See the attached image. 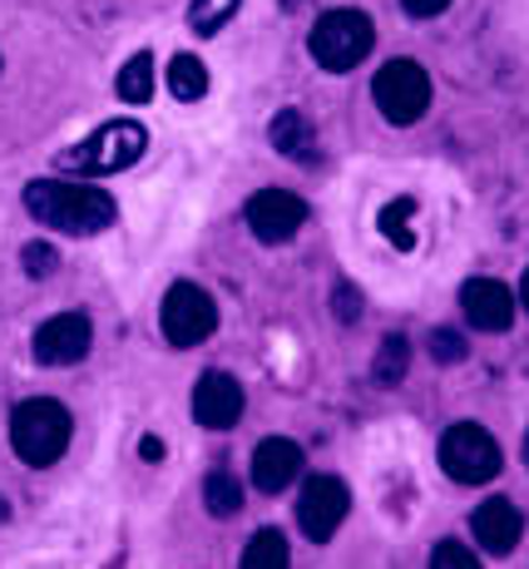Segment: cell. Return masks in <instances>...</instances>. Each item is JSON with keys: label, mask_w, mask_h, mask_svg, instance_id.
<instances>
[{"label": "cell", "mask_w": 529, "mask_h": 569, "mask_svg": "<svg viewBox=\"0 0 529 569\" xmlns=\"http://www.w3.org/2000/svg\"><path fill=\"white\" fill-rule=\"evenodd\" d=\"M460 312H466L470 327L480 332H505L515 322V292L505 288L500 278H470L460 288Z\"/></svg>", "instance_id": "12"}, {"label": "cell", "mask_w": 529, "mask_h": 569, "mask_svg": "<svg viewBox=\"0 0 529 569\" xmlns=\"http://www.w3.org/2000/svg\"><path fill=\"white\" fill-rule=\"evenodd\" d=\"M411 218H416V203L411 199H391L381 208V218H377V228L386 238H391L396 248H416V233H411Z\"/></svg>", "instance_id": "21"}, {"label": "cell", "mask_w": 529, "mask_h": 569, "mask_svg": "<svg viewBox=\"0 0 529 569\" xmlns=\"http://www.w3.org/2000/svg\"><path fill=\"white\" fill-rule=\"evenodd\" d=\"M406 6V16H416V20H431V16H440V10L450 6V0H401Z\"/></svg>", "instance_id": "26"}, {"label": "cell", "mask_w": 529, "mask_h": 569, "mask_svg": "<svg viewBox=\"0 0 529 569\" xmlns=\"http://www.w3.org/2000/svg\"><path fill=\"white\" fill-rule=\"evenodd\" d=\"M431 569H485V565H480L476 550H466V545L440 540L436 550H431Z\"/></svg>", "instance_id": "23"}, {"label": "cell", "mask_w": 529, "mask_h": 569, "mask_svg": "<svg viewBox=\"0 0 529 569\" xmlns=\"http://www.w3.org/2000/svg\"><path fill=\"white\" fill-rule=\"evenodd\" d=\"M139 456H144V461H159V456H163V441H159V436H144V441H139Z\"/></svg>", "instance_id": "28"}, {"label": "cell", "mask_w": 529, "mask_h": 569, "mask_svg": "<svg viewBox=\"0 0 529 569\" xmlns=\"http://www.w3.org/2000/svg\"><path fill=\"white\" fill-rule=\"evenodd\" d=\"M242 569H292V550L282 530H258L242 550Z\"/></svg>", "instance_id": "18"}, {"label": "cell", "mask_w": 529, "mask_h": 569, "mask_svg": "<svg viewBox=\"0 0 529 569\" xmlns=\"http://www.w3.org/2000/svg\"><path fill=\"white\" fill-rule=\"evenodd\" d=\"M238 6H242V0H193V6H189L193 36H218V30L238 16Z\"/></svg>", "instance_id": "20"}, {"label": "cell", "mask_w": 529, "mask_h": 569, "mask_svg": "<svg viewBox=\"0 0 529 569\" xmlns=\"http://www.w3.org/2000/svg\"><path fill=\"white\" fill-rule=\"evenodd\" d=\"M371 94H377V109L391 124H416V119L431 109V74L416 60H391L377 70Z\"/></svg>", "instance_id": "6"}, {"label": "cell", "mask_w": 529, "mask_h": 569, "mask_svg": "<svg viewBox=\"0 0 529 569\" xmlns=\"http://www.w3.org/2000/svg\"><path fill=\"white\" fill-rule=\"evenodd\" d=\"M470 535L480 540L485 555H510L525 535V516L505 496H490V500H480V510L470 516Z\"/></svg>", "instance_id": "13"}, {"label": "cell", "mask_w": 529, "mask_h": 569, "mask_svg": "<svg viewBox=\"0 0 529 569\" xmlns=\"http://www.w3.org/2000/svg\"><path fill=\"white\" fill-rule=\"evenodd\" d=\"M302 223H307V203L288 189H262L248 199V228L262 243H282V238H292Z\"/></svg>", "instance_id": "10"}, {"label": "cell", "mask_w": 529, "mask_h": 569, "mask_svg": "<svg viewBox=\"0 0 529 569\" xmlns=\"http://www.w3.org/2000/svg\"><path fill=\"white\" fill-rule=\"evenodd\" d=\"M114 94L119 100H129V104H149L153 100V54L149 50H139L129 64H119Z\"/></svg>", "instance_id": "16"}, {"label": "cell", "mask_w": 529, "mask_h": 569, "mask_svg": "<svg viewBox=\"0 0 529 569\" xmlns=\"http://www.w3.org/2000/svg\"><path fill=\"white\" fill-rule=\"evenodd\" d=\"M431 357H436L440 367L460 362V357H466V337H456V332H436V337H431Z\"/></svg>", "instance_id": "24"}, {"label": "cell", "mask_w": 529, "mask_h": 569, "mask_svg": "<svg viewBox=\"0 0 529 569\" xmlns=\"http://www.w3.org/2000/svg\"><path fill=\"white\" fill-rule=\"evenodd\" d=\"M268 139H272V149H278V154L312 159V124H307L297 109H282V114H272Z\"/></svg>", "instance_id": "15"}, {"label": "cell", "mask_w": 529, "mask_h": 569, "mask_svg": "<svg viewBox=\"0 0 529 569\" xmlns=\"http://www.w3.org/2000/svg\"><path fill=\"white\" fill-rule=\"evenodd\" d=\"M26 208H30V218L60 228V233H99V228L114 223V199L104 189L70 183V179L26 183Z\"/></svg>", "instance_id": "1"}, {"label": "cell", "mask_w": 529, "mask_h": 569, "mask_svg": "<svg viewBox=\"0 0 529 569\" xmlns=\"http://www.w3.org/2000/svg\"><path fill=\"white\" fill-rule=\"evenodd\" d=\"M351 510V490L341 476H312L302 486V496H297V525H302V535L312 545H327L337 535V525L347 520Z\"/></svg>", "instance_id": "8"}, {"label": "cell", "mask_w": 529, "mask_h": 569, "mask_svg": "<svg viewBox=\"0 0 529 569\" xmlns=\"http://www.w3.org/2000/svg\"><path fill=\"white\" fill-rule=\"evenodd\" d=\"M70 431H74L70 411H64L54 397H30L10 411V446H16L20 461L36 466V470L60 461L64 446H70Z\"/></svg>", "instance_id": "2"}, {"label": "cell", "mask_w": 529, "mask_h": 569, "mask_svg": "<svg viewBox=\"0 0 529 569\" xmlns=\"http://www.w3.org/2000/svg\"><path fill=\"white\" fill-rule=\"evenodd\" d=\"M193 421L208 431H228L242 421V387L228 371H203L193 387Z\"/></svg>", "instance_id": "11"}, {"label": "cell", "mask_w": 529, "mask_h": 569, "mask_svg": "<svg viewBox=\"0 0 529 569\" xmlns=\"http://www.w3.org/2000/svg\"><path fill=\"white\" fill-rule=\"evenodd\" d=\"M54 248L50 243H26V272L30 278H46V272H54Z\"/></svg>", "instance_id": "25"}, {"label": "cell", "mask_w": 529, "mask_h": 569, "mask_svg": "<svg viewBox=\"0 0 529 569\" xmlns=\"http://www.w3.org/2000/svg\"><path fill=\"white\" fill-rule=\"evenodd\" d=\"M307 46H312V60L322 64L327 74H347L367 60L371 46H377V26H371L367 10L341 6V10H327V16L317 20Z\"/></svg>", "instance_id": "3"}, {"label": "cell", "mask_w": 529, "mask_h": 569, "mask_svg": "<svg viewBox=\"0 0 529 569\" xmlns=\"http://www.w3.org/2000/svg\"><path fill=\"white\" fill-rule=\"evenodd\" d=\"M297 476H302V446L288 441V436H268V441L252 451V486L268 490V496H278Z\"/></svg>", "instance_id": "14"}, {"label": "cell", "mask_w": 529, "mask_h": 569, "mask_svg": "<svg viewBox=\"0 0 529 569\" xmlns=\"http://www.w3.org/2000/svg\"><path fill=\"white\" fill-rule=\"evenodd\" d=\"M525 466H529V431H525Z\"/></svg>", "instance_id": "30"}, {"label": "cell", "mask_w": 529, "mask_h": 569, "mask_svg": "<svg viewBox=\"0 0 529 569\" xmlns=\"http://www.w3.org/2000/svg\"><path fill=\"white\" fill-rule=\"evenodd\" d=\"M90 347H94V327L84 312L50 317V322L36 327V337H30V352H36L40 367H74V362H84Z\"/></svg>", "instance_id": "9"}, {"label": "cell", "mask_w": 529, "mask_h": 569, "mask_svg": "<svg viewBox=\"0 0 529 569\" xmlns=\"http://www.w3.org/2000/svg\"><path fill=\"white\" fill-rule=\"evenodd\" d=\"M406 362H411V347H406V337H386L381 352H377V371H371V377H377L381 387H391V381L406 377Z\"/></svg>", "instance_id": "22"}, {"label": "cell", "mask_w": 529, "mask_h": 569, "mask_svg": "<svg viewBox=\"0 0 529 569\" xmlns=\"http://www.w3.org/2000/svg\"><path fill=\"white\" fill-rule=\"evenodd\" d=\"M169 90H173V100H183V104L203 100L208 94V64L198 60V54H173L169 60Z\"/></svg>", "instance_id": "17"}, {"label": "cell", "mask_w": 529, "mask_h": 569, "mask_svg": "<svg viewBox=\"0 0 529 569\" xmlns=\"http://www.w3.org/2000/svg\"><path fill=\"white\" fill-rule=\"evenodd\" d=\"M440 470L460 486H485L500 470V446L495 436L476 421H456L446 436H440Z\"/></svg>", "instance_id": "5"}, {"label": "cell", "mask_w": 529, "mask_h": 569, "mask_svg": "<svg viewBox=\"0 0 529 569\" xmlns=\"http://www.w3.org/2000/svg\"><path fill=\"white\" fill-rule=\"evenodd\" d=\"M203 506H208V516H238L242 510V480L238 476H228V470H213V476L203 480Z\"/></svg>", "instance_id": "19"}, {"label": "cell", "mask_w": 529, "mask_h": 569, "mask_svg": "<svg viewBox=\"0 0 529 569\" xmlns=\"http://www.w3.org/2000/svg\"><path fill=\"white\" fill-rule=\"evenodd\" d=\"M159 327L173 347H198V342L213 337L218 308L203 288H193V282H173L169 298H163V308H159Z\"/></svg>", "instance_id": "7"}, {"label": "cell", "mask_w": 529, "mask_h": 569, "mask_svg": "<svg viewBox=\"0 0 529 569\" xmlns=\"http://www.w3.org/2000/svg\"><path fill=\"white\" fill-rule=\"evenodd\" d=\"M520 302H525V312H529V272L520 278Z\"/></svg>", "instance_id": "29"}, {"label": "cell", "mask_w": 529, "mask_h": 569, "mask_svg": "<svg viewBox=\"0 0 529 569\" xmlns=\"http://www.w3.org/2000/svg\"><path fill=\"white\" fill-rule=\"evenodd\" d=\"M337 312H341V317H347V322H351V317H357V312H361L357 292H351V288H347V282H341V288H337Z\"/></svg>", "instance_id": "27"}, {"label": "cell", "mask_w": 529, "mask_h": 569, "mask_svg": "<svg viewBox=\"0 0 529 569\" xmlns=\"http://www.w3.org/2000/svg\"><path fill=\"white\" fill-rule=\"evenodd\" d=\"M144 149H149L144 124H134V119H109V124H99L84 144L64 149L60 169H74V173H124V169H134V163L144 159Z\"/></svg>", "instance_id": "4"}]
</instances>
